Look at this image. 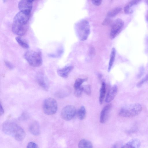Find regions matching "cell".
Wrapping results in <instances>:
<instances>
[{
	"mask_svg": "<svg viewBox=\"0 0 148 148\" xmlns=\"http://www.w3.org/2000/svg\"><path fill=\"white\" fill-rule=\"evenodd\" d=\"M116 54V50L114 48H113L111 50L110 55V58L109 63L108 71H110L111 68L115 60Z\"/></svg>",
	"mask_w": 148,
	"mask_h": 148,
	"instance_id": "ac0fdd59",
	"label": "cell"
},
{
	"mask_svg": "<svg viewBox=\"0 0 148 148\" xmlns=\"http://www.w3.org/2000/svg\"><path fill=\"white\" fill-rule=\"evenodd\" d=\"M147 19H148V20H148V18H147Z\"/></svg>",
	"mask_w": 148,
	"mask_h": 148,
	"instance_id": "f35d334b",
	"label": "cell"
},
{
	"mask_svg": "<svg viewBox=\"0 0 148 148\" xmlns=\"http://www.w3.org/2000/svg\"><path fill=\"white\" fill-rule=\"evenodd\" d=\"M18 7L21 11L31 12L32 7V2L29 0H21Z\"/></svg>",
	"mask_w": 148,
	"mask_h": 148,
	"instance_id": "30bf717a",
	"label": "cell"
},
{
	"mask_svg": "<svg viewBox=\"0 0 148 148\" xmlns=\"http://www.w3.org/2000/svg\"><path fill=\"white\" fill-rule=\"evenodd\" d=\"M145 1L147 5L148 6V0H145Z\"/></svg>",
	"mask_w": 148,
	"mask_h": 148,
	"instance_id": "d590c367",
	"label": "cell"
},
{
	"mask_svg": "<svg viewBox=\"0 0 148 148\" xmlns=\"http://www.w3.org/2000/svg\"><path fill=\"white\" fill-rule=\"evenodd\" d=\"M131 7L128 3L124 7V12L127 14H132L133 12V10L131 8Z\"/></svg>",
	"mask_w": 148,
	"mask_h": 148,
	"instance_id": "484cf974",
	"label": "cell"
},
{
	"mask_svg": "<svg viewBox=\"0 0 148 148\" xmlns=\"http://www.w3.org/2000/svg\"><path fill=\"white\" fill-rule=\"evenodd\" d=\"M24 57L28 63L32 66L38 67L42 64V58L40 51H27L24 54Z\"/></svg>",
	"mask_w": 148,
	"mask_h": 148,
	"instance_id": "277c9868",
	"label": "cell"
},
{
	"mask_svg": "<svg viewBox=\"0 0 148 148\" xmlns=\"http://www.w3.org/2000/svg\"><path fill=\"white\" fill-rule=\"evenodd\" d=\"M28 25H22L13 23L12 29L15 34L20 36L25 35L27 32Z\"/></svg>",
	"mask_w": 148,
	"mask_h": 148,
	"instance_id": "9c48e42d",
	"label": "cell"
},
{
	"mask_svg": "<svg viewBox=\"0 0 148 148\" xmlns=\"http://www.w3.org/2000/svg\"><path fill=\"white\" fill-rule=\"evenodd\" d=\"M8 0H3V1L4 2H5L6 1Z\"/></svg>",
	"mask_w": 148,
	"mask_h": 148,
	"instance_id": "74e56055",
	"label": "cell"
},
{
	"mask_svg": "<svg viewBox=\"0 0 148 148\" xmlns=\"http://www.w3.org/2000/svg\"><path fill=\"white\" fill-rule=\"evenodd\" d=\"M86 115V110L85 107L82 106L81 107L77 112L78 118L82 120L84 119Z\"/></svg>",
	"mask_w": 148,
	"mask_h": 148,
	"instance_id": "44dd1931",
	"label": "cell"
},
{
	"mask_svg": "<svg viewBox=\"0 0 148 148\" xmlns=\"http://www.w3.org/2000/svg\"><path fill=\"white\" fill-rule=\"evenodd\" d=\"M33 2L35 0H29Z\"/></svg>",
	"mask_w": 148,
	"mask_h": 148,
	"instance_id": "8d00e7d4",
	"label": "cell"
},
{
	"mask_svg": "<svg viewBox=\"0 0 148 148\" xmlns=\"http://www.w3.org/2000/svg\"><path fill=\"white\" fill-rule=\"evenodd\" d=\"M29 130L31 134L34 136L39 135L40 133V128L38 123L34 121L31 123L29 126Z\"/></svg>",
	"mask_w": 148,
	"mask_h": 148,
	"instance_id": "4fadbf2b",
	"label": "cell"
},
{
	"mask_svg": "<svg viewBox=\"0 0 148 148\" xmlns=\"http://www.w3.org/2000/svg\"><path fill=\"white\" fill-rule=\"evenodd\" d=\"M42 108L44 113L48 115L55 114L57 110L58 105L56 100L49 97L46 99L44 101Z\"/></svg>",
	"mask_w": 148,
	"mask_h": 148,
	"instance_id": "5b68a950",
	"label": "cell"
},
{
	"mask_svg": "<svg viewBox=\"0 0 148 148\" xmlns=\"http://www.w3.org/2000/svg\"><path fill=\"white\" fill-rule=\"evenodd\" d=\"M73 68L74 67L73 66H69L59 69L57 71V73L61 77L66 78Z\"/></svg>",
	"mask_w": 148,
	"mask_h": 148,
	"instance_id": "9a60e30c",
	"label": "cell"
},
{
	"mask_svg": "<svg viewBox=\"0 0 148 148\" xmlns=\"http://www.w3.org/2000/svg\"><path fill=\"white\" fill-rule=\"evenodd\" d=\"M111 21L110 20L106 18L105 19L103 22V24L105 25H108L111 23Z\"/></svg>",
	"mask_w": 148,
	"mask_h": 148,
	"instance_id": "d6a6232c",
	"label": "cell"
},
{
	"mask_svg": "<svg viewBox=\"0 0 148 148\" xmlns=\"http://www.w3.org/2000/svg\"><path fill=\"white\" fill-rule=\"evenodd\" d=\"M75 30L79 40L81 41L86 40L90 33V25L88 22L86 20L80 21L76 25Z\"/></svg>",
	"mask_w": 148,
	"mask_h": 148,
	"instance_id": "3957f363",
	"label": "cell"
},
{
	"mask_svg": "<svg viewBox=\"0 0 148 148\" xmlns=\"http://www.w3.org/2000/svg\"><path fill=\"white\" fill-rule=\"evenodd\" d=\"M83 91V86H80L77 88L75 89L74 95L75 96L79 97L81 95Z\"/></svg>",
	"mask_w": 148,
	"mask_h": 148,
	"instance_id": "cb8c5ba5",
	"label": "cell"
},
{
	"mask_svg": "<svg viewBox=\"0 0 148 148\" xmlns=\"http://www.w3.org/2000/svg\"><path fill=\"white\" fill-rule=\"evenodd\" d=\"M31 12L21 11L14 16L13 22L22 25H27Z\"/></svg>",
	"mask_w": 148,
	"mask_h": 148,
	"instance_id": "ba28073f",
	"label": "cell"
},
{
	"mask_svg": "<svg viewBox=\"0 0 148 148\" xmlns=\"http://www.w3.org/2000/svg\"><path fill=\"white\" fill-rule=\"evenodd\" d=\"M5 66L9 69H12L13 68L12 65L8 61H5Z\"/></svg>",
	"mask_w": 148,
	"mask_h": 148,
	"instance_id": "1f68e13d",
	"label": "cell"
},
{
	"mask_svg": "<svg viewBox=\"0 0 148 148\" xmlns=\"http://www.w3.org/2000/svg\"><path fill=\"white\" fill-rule=\"evenodd\" d=\"M36 78L38 85L45 90H48L49 87V84L44 74L39 73L37 75Z\"/></svg>",
	"mask_w": 148,
	"mask_h": 148,
	"instance_id": "8fae6325",
	"label": "cell"
},
{
	"mask_svg": "<svg viewBox=\"0 0 148 148\" xmlns=\"http://www.w3.org/2000/svg\"><path fill=\"white\" fill-rule=\"evenodd\" d=\"M76 110L75 107L72 105H68L62 110L61 115L62 118L66 121L71 120L75 116Z\"/></svg>",
	"mask_w": 148,
	"mask_h": 148,
	"instance_id": "52a82bcc",
	"label": "cell"
},
{
	"mask_svg": "<svg viewBox=\"0 0 148 148\" xmlns=\"http://www.w3.org/2000/svg\"><path fill=\"white\" fill-rule=\"evenodd\" d=\"M142 0H132L128 3L132 7L134 5H137Z\"/></svg>",
	"mask_w": 148,
	"mask_h": 148,
	"instance_id": "f1b7e54d",
	"label": "cell"
},
{
	"mask_svg": "<svg viewBox=\"0 0 148 148\" xmlns=\"http://www.w3.org/2000/svg\"><path fill=\"white\" fill-rule=\"evenodd\" d=\"M87 80V79L78 78L77 79L75 82L74 84V88L75 89L81 86L82 84L84 82Z\"/></svg>",
	"mask_w": 148,
	"mask_h": 148,
	"instance_id": "603a6c76",
	"label": "cell"
},
{
	"mask_svg": "<svg viewBox=\"0 0 148 148\" xmlns=\"http://www.w3.org/2000/svg\"><path fill=\"white\" fill-rule=\"evenodd\" d=\"M15 39L18 44L23 48L27 49L29 47V46L28 44L23 41L20 37H16Z\"/></svg>",
	"mask_w": 148,
	"mask_h": 148,
	"instance_id": "7402d4cb",
	"label": "cell"
},
{
	"mask_svg": "<svg viewBox=\"0 0 148 148\" xmlns=\"http://www.w3.org/2000/svg\"><path fill=\"white\" fill-rule=\"evenodd\" d=\"M118 91L117 86L116 85L113 86L110 88L106 95L105 101L109 103L112 101L116 96Z\"/></svg>",
	"mask_w": 148,
	"mask_h": 148,
	"instance_id": "5bb4252c",
	"label": "cell"
},
{
	"mask_svg": "<svg viewBox=\"0 0 148 148\" xmlns=\"http://www.w3.org/2000/svg\"><path fill=\"white\" fill-rule=\"evenodd\" d=\"M123 145L121 143H118L114 144L112 147L113 148H117L119 146H121V147L123 146Z\"/></svg>",
	"mask_w": 148,
	"mask_h": 148,
	"instance_id": "836d02e7",
	"label": "cell"
},
{
	"mask_svg": "<svg viewBox=\"0 0 148 148\" xmlns=\"http://www.w3.org/2000/svg\"><path fill=\"white\" fill-rule=\"evenodd\" d=\"M83 91L87 95H90L91 90L90 86L87 85L83 86Z\"/></svg>",
	"mask_w": 148,
	"mask_h": 148,
	"instance_id": "4316f807",
	"label": "cell"
},
{
	"mask_svg": "<svg viewBox=\"0 0 148 148\" xmlns=\"http://www.w3.org/2000/svg\"><path fill=\"white\" fill-rule=\"evenodd\" d=\"M4 113V111L3 108L1 105V104H0V115H3Z\"/></svg>",
	"mask_w": 148,
	"mask_h": 148,
	"instance_id": "e575fe53",
	"label": "cell"
},
{
	"mask_svg": "<svg viewBox=\"0 0 148 148\" xmlns=\"http://www.w3.org/2000/svg\"><path fill=\"white\" fill-rule=\"evenodd\" d=\"M124 22L121 19L118 18L113 23L111 29L110 38L112 39L115 38L122 30L124 25Z\"/></svg>",
	"mask_w": 148,
	"mask_h": 148,
	"instance_id": "8992f818",
	"label": "cell"
},
{
	"mask_svg": "<svg viewBox=\"0 0 148 148\" xmlns=\"http://www.w3.org/2000/svg\"><path fill=\"white\" fill-rule=\"evenodd\" d=\"M91 1L94 5L99 6L101 4L102 0H91Z\"/></svg>",
	"mask_w": 148,
	"mask_h": 148,
	"instance_id": "4dcf8cb0",
	"label": "cell"
},
{
	"mask_svg": "<svg viewBox=\"0 0 148 148\" xmlns=\"http://www.w3.org/2000/svg\"><path fill=\"white\" fill-rule=\"evenodd\" d=\"M141 105L137 103L130 104L122 108L120 110L119 115L124 117H131L138 115L141 111Z\"/></svg>",
	"mask_w": 148,
	"mask_h": 148,
	"instance_id": "7a4b0ae2",
	"label": "cell"
},
{
	"mask_svg": "<svg viewBox=\"0 0 148 148\" xmlns=\"http://www.w3.org/2000/svg\"><path fill=\"white\" fill-rule=\"evenodd\" d=\"M121 10V8L116 7L108 12L107 14V16L109 17H114L118 14Z\"/></svg>",
	"mask_w": 148,
	"mask_h": 148,
	"instance_id": "ffe728a7",
	"label": "cell"
},
{
	"mask_svg": "<svg viewBox=\"0 0 148 148\" xmlns=\"http://www.w3.org/2000/svg\"><path fill=\"white\" fill-rule=\"evenodd\" d=\"M2 130L7 135L21 141L25 138L26 133L24 130L15 122L10 120L5 121L2 125Z\"/></svg>",
	"mask_w": 148,
	"mask_h": 148,
	"instance_id": "6da1fadb",
	"label": "cell"
},
{
	"mask_svg": "<svg viewBox=\"0 0 148 148\" xmlns=\"http://www.w3.org/2000/svg\"><path fill=\"white\" fill-rule=\"evenodd\" d=\"M144 69L143 66L141 67L137 75V78H140L144 74Z\"/></svg>",
	"mask_w": 148,
	"mask_h": 148,
	"instance_id": "f546056e",
	"label": "cell"
},
{
	"mask_svg": "<svg viewBox=\"0 0 148 148\" xmlns=\"http://www.w3.org/2000/svg\"><path fill=\"white\" fill-rule=\"evenodd\" d=\"M148 80V74H147L143 78L138 82L137 84V86L139 88Z\"/></svg>",
	"mask_w": 148,
	"mask_h": 148,
	"instance_id": "d4e9b609",
	"label": "cell"
},
{
	"mask_svg": "<svg viewBox=\"0 0 148 148\" xmlns=\"http://www.w3.org/2000/svg\"><path fill=\"white\" fill-rule=\"evenodd\" d=\"M78 146L79 148H92L93 145L89 141L85 139L81 140L79 142Z\"/></svg>",
	"mask_w": 148,
	"mask_h": 148,
	"instance_id": "d6986e66",
	"label": "cell"
},
{
	"mask_svg": "<svg viewBox=\"0 0 148 148\" xmlns=\"http://www.w3.org/2000/svg\"><path fill=\"white\" fill-rule=\"evenodd\" d=\"M140 146V142L138 139H133L123 146L122 148H139Z\"/></svg>",
	"mask_w": 148,
	"mask_h": 148,
	"instance_id": "2e32d148",
	"label": "cell"
},
{
	"mask_svg": "<svg viewBox=\"0 0 148 148\" xmlns=\"http://www.w3.org/2000/svg\"><path fill=\"white\" fill-rule=\"evenodd\" d=\"M112 106L111 104H108L102 110L100 118L101 123H103L107 121Z\"/></svg>",
	"mask_w": 148,
	"mask_h": 148,
	"instance_id": "7c38bea8",
	"label": "cell"
},
{
	"mask_svg": "<svg viewBox=\"0 0 148 148\" xmlns=\"http://www.w3.org/2000/svg\"><path fill=\"white\" fill-rule=\"evenodd\" d=\"M27 147L28 148H37L38 147V145L33 142H29L28 144Z\"/></svg>",
	"mask_w": 148,
	"mask_h": 148,
	"instance_id": "83f0119b",
	"label": "cell"
},
{
	"mask_svg": "<svg viewBox=\"0 0 148 148\" xmlns=\"http://www.w3.org/2000/svg\"><path fill=\"white\" fill-rule=\"evenodd\" d=\"M106 92V85L104 82H103L100 90L99 102L100 104L103 103Z\"/></svg>",
	"mask_w": 148,
	"mask_h": 148,
	"instance_id": "e0dca14e",
	"label": "cell"
}]
</instances>
